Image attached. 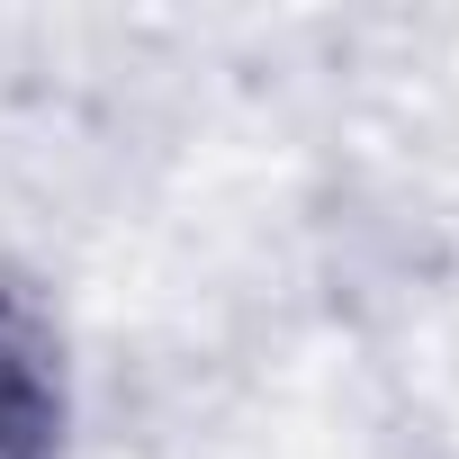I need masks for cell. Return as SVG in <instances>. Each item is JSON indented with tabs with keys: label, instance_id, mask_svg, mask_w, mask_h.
Returning a JSON list of instances; mask_svg holds the SVG:
<instances>
[{
	"label": "cell",
	"instance_id": "6da1fadb",
	"mask_svg": "<svg viewBox=\"0 0 459 459\" xmlns=\"http://www.w3.org/2000/svg\"><path fill=\"white\" fill-rule=\"evenodd\" d=\"M64 423H73L64 342L28 289H0V459H55Z\"/></svg>",
	"mask_w": 459,
	"mask_h": 459
}]
</instances>
